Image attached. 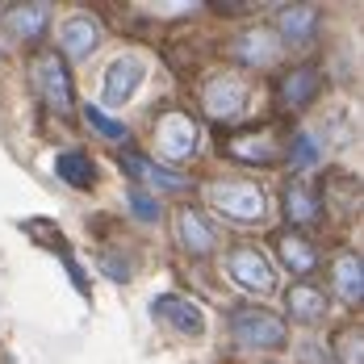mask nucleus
Instances as JSON below:
<instances>
[{
	"instance_id": "6ab92c4d",
	"label": "nucleus",
	"mask_w": 364,
	"mask_h": 364,
	"mask_svg": "<svg viewBox=\"0 0 364 364\" xmlns=\"http://www.w3.org/2000/svg\"><path fill=\"white\" fill-rule=\"evenodd\" d=\"M285 218L293 226H310V222L318 218V197H314V188L301 181L285 184Z\"/></svg>"
},
{
	"instance_id": "9d476101",
	"label": "nucleus",
	"mask_w": 364,
	"mask_h": 364,
	"mask_svg": "<svg viewBox=\"0 0 364 364\" xmlns=\"http://www.w3.org/2000/svg\"><path fill=\"white\" fill-rule=\"evenodd\" d=\"M155 318L172 323L181 335H201V331H205L201 306L188 301V297H181V293H159V297H155Z\"/></svg>"
},
{
	"instance_id": "423d86ee",
	"label": "nucleus",
	"mask_w": 364,
	"mask_h": 364,
	"mask_svg": "<svg viewBox=\"0 0 364 364\" xmlns=\"http://www.w3.org/2000/svg\"><path fill=\"white\" fill-rule=\"evenodd\" d=\"M226 272L243 285V289L252 293H268L277 285V277H272V264H268V255L259 252V247H235V252L226 255Z\"/></svg>"
},
{
	"instance_id": "39448f33",
	"label": "nucleus",
	"mask_w": 364,
	"mask_h": 364,
	"mask_svg": "<svg viewBox=\"0 0 364 364\" xmlns=\"http://www.w3.org/2000/svg\"><path fill=\"white\" fill-rule=\"evenodd\" d=\"M201 109L210 117H239L247 109V84L239 75H210L201 84Z\"/></svg>"
},
{
	"instance_id": "f03ea898",
	"label": "nucleus",
	"mask_w": 364,
	"mask_h": 364,
	"mask_svg": "<svg viewBox=\"0 0 364 364\" xmlns=\"http://www.w3.org/2000/svg\"><path fill=\"white\" fill-rule=\"evenodd\" d=\"M205 197H210V205L218 214H226L235 222H259L268 214V197L252 181H214L205 188Z\"/></svg>"
},
{
	"instance_id": "f8f14e48",
	"label": "nucleus",
	"mask_w": 364,
	"mask_h": 364,
	"mask_svg": "<svg viewBox=\"0 0 364 364\" xmlns=\"http://www.w3.org/2000/svg\"><path fill=\"white\" fill-rule=\"evenodd\" d=\"M122 168H126L130 176H139L143 184H151V188H164V193H184V188H188L184 176L168 172V168H159V164H151V159L139 155V151H122Z\"/></svg>"
},
{
	"instance_id": "9b49d317",
	"label": "nucleus",
	"mask_w": 364,
	"mask_h": 364,
	"mask_svg": "<svg viewBox=\"0 0 364 364\" xmlns=\"http://www.w3.org/2000/svg\"><path fill=\"white\" fill-rule=\"evenodd\" d=\"M139 84H143V63L134 55H122L109 72H105V101L109 105H126L139 92Z\"/></svg>"
},
{
	"instance_id": "dca6fc26",
	"label": "nucleus",
	"mask_w": 364,
	"mask_h": 364,
	"mask_svg": "<svg viewBox=\"0 0 364 364\" xmlns=\"http://www.w3.org/2000/svg\"><path fill=\"white\" fill-rule=\"evenodd\" d=\"M176 230H181V243L188 247L193 255H210L214 252V226L201 218L197 210H181V218H176Z\"/></svg>"
},
{
	"instance_id": "412c9836",
	"label": "nucleus",
	"mask_w": 364,
	"mask_h": 364,
	"mask_svg": "<svg viewBox=\"0 0 364 364\" xmlns=\"http://www.w3.org/2000/svg\"><path fill=\"white\" fill-rule=\"evenodd\" d=\"M235 55L243 63H252V68H268L277 59V42H272V34H264V30H252V34H243L235 42Z\"/></svg>"
},
{
	"instance_id": "a211bd4d",
	"label": "nucleus",
	"mask_w": 364,
	"mask_h": 364,
	"mask_svg": "<svg viewBox=\"0 0 364 364\" xmlns=\"http://www.w3.org/2000/svg\"><path fill=\"white\" fill-rule=\"evenodd\" d=\"M285 306H289L293 318H301V323H318V318L327 314V293L301 281V285H293V289L285 293Z\"/></svg>"
},
{
	"instance_id": "5701e85b",
	"label": "nucleus",
	"mask_w": 364,
	"mask_h": 364,
	"mask_svg": "<svg viewBox=\"0 0 364 364\" xmlns=\"http://www.w3.org/2000/svg\"><path fill=\"white\" fill-rule=\"evenodd\" d=\"M84 122H88V126H92L97 134L113 139V143H117V139H126V126H122V122H113L109 113H105V109H97V105H88V109H84Z\"/></svg>"
},
{
	"instance_id": "f3484780",
	"label": "nucleus",
	"mask_w": 364,
	"mask_h": 364,
	"mask_svg": "<svg viewBox=\"0 0 364 364\" xmlns=\"http://www.w3.org/2000/svg\"><path fill=\"white\" fill-rule=\"evenodd\" d=\"M277 255H281V264L289 268L293 277H310L314 272V264H318V255H314V247L301 239V235H281L277 239Z\"/></svg>"
},
{
	"instance_id": "1a4fd4ad",
	"label": "nucleus",
	"mask_w": 364,
	"mask_h": 364,
	"mask_svg": "<svg viewBox=\"0 0 364 364\" xmlns=\"http://www.w3.org/2000/svg\"><path fill=\"white\" fill-rule=\"evenodd\" d=\"M97 46H101V21H97V17L80 13V17H68V21L59 26V55H68V59H88Z\"/></svg>"
},
{
	"instance_id": "0eeeda50",
	"label": "nucleus",
	"mask_w": 364,
	"mask_h": 364,
	"mask_svg": "<svg viewBox=\"0 0 364 364\" xmlns=\"http://www.w3.org/2000/svg\"><path fill=\"white\" fill-rule=\"evenodd\" d=\"M226 155L230 159H243V164H277L281 159V139H277L272 126L243 130V134H230L226 139Z\"/></svg>"
},
{
	"instance_id": "7ed1b4c3",
	"label": "nucleus",
	"mask_w": 364,
	"mask_h": 364,
	"mask_svg": "<svg viewBox=\"0 0 364 364\" xmlns=\"http://www.w3.org/2000/svg\"><path fill=\"white\" fill-rule=\"evenodd\" d=\"M30 75H34V88H38V97L46 101V109H55V113L72 109V101H75L72 75H68V63H63L59 50H38L30 59Z\"/></svg>"
},
{
	"instance_id": "393cba45",
	"label": "nucleus",
	"mask_w": 364,
	"mask_h": 364,
	"mask_svg": "<svg viewBox=\"0 0 364 364\" xmlns=\"http://www.w3.org/2000/svg\"><path fill=\"white\" fill-rule=\"evenodd\" d=\"M318 159V143H314V134H297L289 139V164L293 168H310Z\"/></svg>"
},
{
	"instance_id": "ddd939ff",
	"label": "nucleus",
	"mask_w": 364,
	"mask_h": 364,
	"mask_svg": "<svg viewBox=\"0 0 364 364\" xmlns=\"http://www.w3.org/2000/svg\"><path fill=\"white\" fill-rule=\"evenodd\" d=\"M50 26V4L34 0V4H13L9 9V34L17 42H38Z\"/></svg>"
},
{
	"instance_id": "6e6552de",
	"label": "nucleus",
	"mask_w": 364,
	"mask_h": 364,
	"mask_svg": "<svg viewBox=\"0 0 364 364\" xmlns=\"http://www.w3.org/2000/svg\"><path fill=\"white\" fill-rule=\"evenodd\" d=\"M318 88H323V68L318 63H301V68H293V72L281 75L277 101H281V109H306L318 97Z\"/></svg>"
},
{
	"instance_id": "4468645a",
	"label": "nucleus",
	"mask_w": 364,
	"mask_h": 364,
	"mask_svg": "<svg viewBox=\"0 0 364 364\" xmlns=\"http://www.w3.org/2000/svg\"><path fill=\"white\" fill-rule=\"evenodd\" d=\"M277 30H281L285 42L306 46L310 38L318 34V9H314V4H285V9L277 13Z\"/></svg>"
},
{
	"instance_id": "b1692460",
	"label": "nucleus",
	"mask_w": 364,
	"mask_h": 364,
	"mask_svg": "<svg viewBox=\"0 0 364 364\" xmlns=\"http://www.w3.org/2000/svg\"><path fill=\"white\" fill-rule=\"evenodd\" d=\"M126 205L134 210L139 222H159V201L151 193H143V188H126Z\"/></svg>"
},
{
	"instance_id": "20e7f679",
	"label": "nucleus",
	"mask_w": 364,
	"mask_h": 364,
	"mask_svg": "<svg viewBox=\"0 0 364 364\" xmlns=\"http://www.w3.org/2000/svg\"><path fill=\"white\" fill-rule=\"evenodd\" d=\"M197 139H201L197 122H193L188 113H181V109L164 113V117L155 122V143H159V155H164V159H172V164L188 159V155L197 151Z\"/></svg>"
},
{
	"instance_id": "f257e3e1",
	"label": "nucleus",
	"mask_w": 364,
	"mask_h": 364,
	"mask_svg": "<svg viewBox=\"0 0 364 364\" xmlns=\"http://www.w3.org/2000/svg\"><path fill=\"white\" fill-rule=\"evenodd\" d=\"M230 335H235V343H243V348H252V352H268V348H281L285 343V318H277L272 310H264V306H235V314H230Z\"/></svg>"
},
{
	"instance_id": "aec40b11",
	"label": "nucleus",
	"mask_w": 364,
	"mask_h": 364,
	"mask_svg": "<svg viewBox=\"0 0 364 364\" xmlns=\"http://www.w3.org/2000/svg\"><path fill=\"white\" fill-rule=\"evenodd\" d=\"M55 172H59V181H68L72 188H92L97 184V164L84 151H63L55 159Z\"/></svg>"
},
{
	"instance_id": "2eb2a0df",
	"label": "nucleus",
	"mask_w": 364,
	"mask_h": 364,
	"mask_svg": "<svg viewBox=\"0 0 364 364\" xmlns=\"http://www.w3.org/2000/svg\"><path fill=\"white\" fill-rule=\"evenodd\" d=\"M335 289H339V297L348 301V306H360L364 297V264L356 252H343L339 259H335Z\"/></svg>"
},
{
	"instance_id": "4be33fe9",
	"label": "nucleus",
	"mask_w": 364,
	"mask_h": 364,
	"mask_svg": "<svg viewBox=\"0 0 364 364\" xmlns=\"http://www.w3.org/2000/svg\"><path fill=\"white\" fill-rule=\"evenodd\" d=\"M21 230H26L30 239H38V247H50V252L68 255V239H63V230H59L55 222H46V218H30V222H21Z\"/></svg>"
},
{
	"instance_id": "a878e982",
	"label": "nucleus",
	"mask_w": 364,
	"mask_h": 364,
	"mask_svg": "<svg viewBox=\"0 0 364 364\" xmlns=\"http://www.w3.org/2000/svg\"><path fill=\"white\" fill-rule=\"evenodd\" d=\"M335 348H339V356H343V364H360V335H356V331H343Z\"/></svg>"
}]
</instances>
